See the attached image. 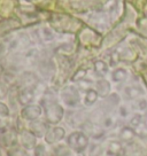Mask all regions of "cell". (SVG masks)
I'll use <instances>...</instances> for the list:
<instances>
[{
  "instance_id": "6da1fadb",
  "label": "cell",
  "mask_w": 147,
  "mask_h": 156,
  "mask_svg": "<svg viewBox=\"0 0 147 156\" xmlns=\"http://www.w3.org/2000/svg\"><path fill=\"white\" fill-rule=\"evenodd\" d=\"M68 145L75 151H82L88 146V138L84 136L81 132H75L73 134H70L68 138Z\"/></svg>"
},
{
  "instance_id": "277c9868",
  "label": "cell",
  "mask_w": 147,
  "mask_h": 156,
  "mask_svg": "<svg viewBox=\"0 0 147 156\" xmlns=\"http://www.w3.org/2000/svg\"><path fill=\"white\" fill-rule=\"evenodd\" d=\"M125 93H127V95L129 98H137L139 97L140 94H142V91L137 87H127L125 88Z\"/></svg>"
},
{
  "instance_id": "3957f363",
  "label": "cell",
  "mask_w": 147,
  "mask_h": 156,
  "mask_svg": "<svg viewBox=\"0 0 147 156\" xmlns=\"http://www.w3.org/2000/svg\"><path fill=\"white\" fill-rule=\"evenodd\" d=\"M123 151L122 146L118 144V142H110L109 144V147H108V153H109V155L112 156H117L121 151Z\"/></svg>"
},
{
  "instance_id": "5b68a950",
  "label": "cell",
  "mask_w": 147,
  "mask_h": 156,
  "mask_svg": "<svg viewBox=\"0 0 147 156\" xmlns=\"http://www.w3.org/2000/svg\"><path fill=\"white\" fill-rule=\"evenodd\" d=\"M125 77H127V73H125L124 70H122V69H120V70H117V71H115L113 75V78L116 80V82H121V80H123Z\"/></svg>"
},
{
  "instance_id": "52a82bcc",
  "label": "cell",
  "mask_w": 147,
  "mask_h": 156,
  "mask_svg": "<svg viewBox=\"0 0 147 156\" xmlns=\"http://www.w3.org/2000/svg\"><path fill=\"white\" fill-rule=\"evenodd\" d=\"M140 124H142V116L140 115H134V117L131 119V125L133 127H137Z\"/></svg>"
},
{
  "instance_id": "ba28073f",
  "label": "cell",
  "mask_w": 147,
  "mask_h": 156,
  "mask_svg": "<svg viewBox=\"0 0 147 156\" xmlns=\"http://www.w3.org/2000/svg\"><path fill=\"white\" fill-rule=\"evenodd\" d=\"M147 108V102L145 100H140L139 101V109H146Z\"/></svg>"
},
{
  "instance_id": "8992f818",
  "label": "cell",
  "mask_w": 147,
  "mask_h": 156,
  "mask_svg": "<svg viewBox=\"0 0 147 156\" xmlns=\"http://www.w3.org/2000/svg\"><path fill=\"white\" fill-rule=\"evenodd\" d=\"M95 98H97V93L94 92V91H88V95H86V103L88 105H91V103H93L95 101Z\"/></svg>"
},
{
  "instance_id": "7a4b0ae2",
  "label": "cell",
  "mask_w": 147,
  "mask_h": 156,
  "mask_svg": "<svg viewBox=\"0 0 147 156\" xmlns=\"http://www.w3.org/2000/svg\"><path fill=\"white\" fill-rule=\"evenodd\" d=\"M120 136H121V139H122L123 141L129 142L133 139L134 131H133V129H131V127H124L122 131H121V133H120Z\"/></svg>"
}]
</instances>
